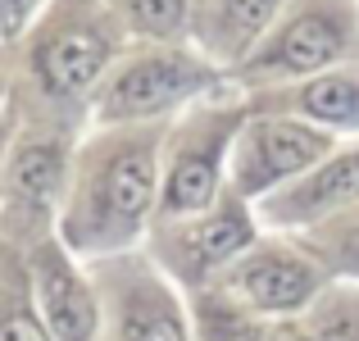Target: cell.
Returning a JSON list of instances; mask_svg holds the SVG:
<instances>
[{
  "label": "cell",
  "mask_w": 359,
  "mask_h": 341,
  "mask_svg": "<svg viewBox=\"0 0 359 341\" xmlns=\"http://www.w3.org/2000/svg\"><path fill=\"white\" fill-rule=\"evenodd\" d=\"M96 164L87 168L73 210V241L78 246H109L114 236H132L155 205V146L118 137L91 150Z\"/></svg>",
  "instance_id": "6da1fadb"
},
{
  "label": "cell",
  "mask_w": 359,
  "mask_h": 341,
  "mask_svg": "<svg viewBox=\"0 0 359 341\" xmlns=\"http://www.w3.org/2000/svg\"><path fill=\"white\" fill-rule=\"evenodd\" d=\"M327 150V137L314 132L309 123L291 119H250L237 132V150H232V168H237V187L245 196L264 192V187L282 182L291 173H309L314 159Z\"/></svg>",
  "instance_id": "7a4b0ae2"
},
{
  "label": "cell",
  "mask_w": 359,
  "mask_h": 341,
  "mask_svg": "<svg viewBox=\"0 0 359 341\" xmlns=\"http://www.w3.org/2000/svg\"><path fill=\"white\" fill-rule=\"evenodd\" d=\"M210 73L187 55H146V60L128 64L114 82L105 87L100 114L105 119H141V114H159L177 105L182 96L201 91Z\"/></svg>",
  "instance_id": "3957f363"
},
{
  "label": "cell",
  "mask_w": 359,
  "mask_h": 341,
  "mask_svg": "<svg viewBox=\"0 0 359 341\" xmlns=\"http://www.w3.org/2000/svg\"><path fill=\"white\" fill-rule=\"evenodd\" d=\"M36 278V300H41L46 328L55 341H91L96 337V296L87 291V282L78 278V269L69 264V255L60 246H41L32 260Z\"/></svg>",
  "instance_id": "277c9868"
},
{
  "label": "cell",
  "mask_w": 359,
  "mask_h": 341,
  "mask_svg": "<svg viewBox=\"0 0 359 341\" xmlns=\"http://www.w3.org/2000/svg\"><path fill=\"white\" fill-rule=\"evenodd\" d=\"M228 128H187V141L173 150L168 164V182H164V214H205L219 196V155Z\"/></svg>",
  "instance_id": "5b68a950"
},
{
  "label": "cell",
  "mask_w": 359,
  "mask_h": 341,
  "mask_svg": "<svg viewBox=\"0 0 359 341\" xmlns=\"http://www.w3.org/2000/svg\"><path fill=\"white\" fill-rule=\"evenodd\" d=\"M237 287L250 300V309H259V314H287V309H300L318 291V269L309 260H300V255L273 246V250H259L241 264Z\"/></svg>",
  "instance_id": "8992f818"
},
{
  "label": "cell",
  "mask_w": 359,
  "mask_h": 341,
  "mask_svg": "<svg viewBox=\"0 0 359 341\" xmlns=\"http://www.w3.org/2000/svg\"><path fill=\"white\" fill-rule=\"evenodd\" d=\"M346 51V23L337 14H323V9H305L296 14L273 46L259 55L264 69H278V73H314L323 64H332L337 55Z\"/></svg>",
  "instance_id": "52a82bcc"
},
{
  "label": "cell",
  "mask_w": 359,
  "mask_h": 341,
  "mask_svg": "<svg viewBox=\"0 0 359 341\" xmlns=\"http://www.w3.org/2000/svg\"><path fill=\"white\" fill-rule=\"evenodd\" d=\"M351 201H359V150H346V155L309 168L269 214L273 219H323L327 210H341Z\"/></svg>",
  "instance_id": "ba28073f"
},
{
  "label": "cell",
  "mask_w": 359,
  "mask_h": 341,
  "mask_svg": "<svg viewBox=\"0 0 359 341\" xmlns=\"http://www.w3.org/2000/svg\"><path fill=\"white\" fill-rule=\"evenodd\" d=\"M118 341H187L173 296L155 278H132L118 291Z\"/></svg>",
  "instance_id": "9c48e42d"
},
{
  "label": "cell",
  "mask_w": 359,
  "mask_h": 341,
  "mask_svg": "<svg viewBox=\"0 0 359 341\" xmlns=\"http://www.w3.org/2000/svg\"><path fill=\"white\" fill-rule=\"evenodd\" d=\"M105 60H109V46L100 41L96 32H87V27H69V32H60L55 41H46V51H41L46 91H55V96H73V91L91 87V82L100 78V69H105Z\"/></svg>",
  "instance_id": "30bf717a"
},
{
  "label": "cell",
  "mask_w": 359,
  "mask_h": 341,
  "mask_svg": "<svg viewBox=\"0 0 359 341\" xmlns=\"http://www.w3.org/2000/svg\"><path fill=\"white\" fill-rule=\"evenodd\" d=\"M187 246L196 255V273L228 264L250 246V219H245L241 205H210L201 214V223L187 227Z\"/></svg>",
  "instance_id": "8fae6325"
},
{
  "label": "cell",
  "mask_w": 359,
  "mask_h": 341,
  "mask_svg": "<svg viewBox=\"0 0 359 341\" xmlns=\"http://www.w3.org/2000/svg\"><path fill=\"white\" fill-rule=\"evenodd\" d=\"M64 182V150L55 141H27L9 164V196L14 205H46Z\"/></svg>",
  "instance_id": "7c38bea8"
},
{
  "label": "cell",
  "mask_w": 359,
  "mask_h": 341,
  "mask_svg": "<svg viewBox=\"0 0 359 341\" xmlns=\"http://www.w3.org/2000/svg\"><path fill=\"white\" fill-rule=\"evenodd\" d=\"M300 114L318 123H332V128H359V78L332 73V78H318L309 87H300L296 96Z\"/></svg>",
  "instance_id": "4fadbf2b"
},
{
  "label": "cell",
  "mask_w": 359,
  "mask_h": 341,
  "mask_svg": "<svg viewBox=\"0 0 359 341\" xmlns=\"http://www.w3.org/2000/svg\"><path fill=\"white\" fill-rule=\"evenodd\" d=\"M282 0H219V23L228 27V36L237 46H245L255 32H264L273 14H278Z\"/></svg>",
  "instance_id": "5bb4252c"
},
{
  "label": "cell",
  "mask_w": 359,
  "mask_h": 341,
  "mask_svg": "<svg viewBox=\"0 0 359 341\" xmlns=\"http://www.w3.org/2000/svg\"><path fill=\"white\" fill-rule=\"evenodd\" d=\"M128 14L141 32L150 36H168L182 27V14H187V0H128Z\"/></svg>",
  "instance_id": "9a60e30c"
},
{
  "label": "cell",
  "mask_w": 359,
  "mask_h": 341,
  "mask_svg": "<svg viewBox=\"0 0 359 341\" xmlns=\"http://www.w3.org/2000/svg\"><path fill=\"white\" fill-rule=\"evenodd\" d=\"M0 341H55L50 328H41V319L32 314L23 296H9V305H0Z\"/></svg>",
  "instance_id": "2e32d148"
},
{
  "label": "cell",
  "mask_w": 359,
  "mask_h": 341,
  "mask_svg": "<svg viewBox=\"0 0 359 341\" xmlns=\"http://www.w3.org/2000/svg\"><path fill=\"white\" fill-rule=\"evenodd\" d=\"M359 300H337L323 319H318L309 341H359Z\"/></svg>",
  "instance_id": "e0dca14e"
},
{
  "label": "cell",
  "mask_w": 359,
  "mask_h": 341,
  "mask_svg": "<svg viewBox=\"0 0 359 341\" xmlns=\"http://www.w3.org/2000/svg\"><path fill=\"white\" fill-rule=\"evenodd\" d=\"M36 0H0V32H14L27 14H32Z\"/></svg>",
  "instance_id": "ac0fdd59"
},
{
  "label": "cell",
  "mask_w": 359,
  "mask_h": 341,
  "mask_svg": "<svg viewBox=\"0 0 359 341\" xmlns=\"http://www.w3.org/2000/svg\"><path fill=\"white\" fill-rule=\"evenodd\" d=\"M259 341H309V333H300L296 323H273L269 333H259Z\"/></svg>",
  "instance_id": "d6986e66"
},
{
  "label": "cell",
  "mask_w": 359,
  "mask_h": 341,
  "mask_svg": "<svg viewBox=\"0 0 359 341\" xmlns=\"http://www.w3.org/2000/svg\"><path fill=\"white\" fill-rule=\"evenodd\" d=\"M341 255H346V264L359 273V223H355V232H346V246H341Z\"/></svg>",
  "instance_id": "ffe728a7"
}]
</instances>
